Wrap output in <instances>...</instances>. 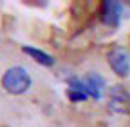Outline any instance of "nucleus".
Instances as JSON below:
<instances>
[{"label": "nucleus", "instance_id": "3", "mask_svg": "<svg viewBox=\"0 0 130 127\" xmlns=\"http://www.w3.org/2000/svg\"><path fill=\"white\" fill-rule=\"evenodd\" d=\"M107 62L110 69L116 73L118 76L125 78L130 74V58H128V53L123 49V47H112V49L108 51L107 55Z\"/></svg>", "mask_w": 130, "mask_h": 127}, {"label": "nucleus", "instance_id": "4", "mask_svg": "<svg viewBox=\"0 0 130 127\" xmlns=\"http://www.w3.org/2000/svg\"><path fill=\"white\" fill-rule=\"evenodd\" d=\"M100 18L108 27H118L119 26V18H121V4L116 2V0H105V2L101 4Z\"/></svg>", "mask_w": 130, "mask_h": 127}, {"label": "nucleus", "instance_id": "2", "mask_svg": "<svg viewBox=\"0 0 130 127\" xmlns=\"http://www.w3.org/2000/svg\"><path fill=\"white\" fill-rule=\"evenodd\" d=\"M107 105L116 115H130V93L123 85H112L108 89Z\"/></svg>", "mask_w": 130, "mask_h": 127}, {"label": "nucleus", "instance_id": "1", "mask_svg": "<svg viewBox=\"0 0 130 127\" xmlns=\"http://www.w3.org/2000/svg\"><path fill=\"white\" fill-rule=\"evenodd\" d=\"M4 89L11 94H22L31 87V76L24 67H9L2 78Z\"/></svg>", "mask_w": 130, "mask_h": 127}, {"label": "nucleus", "instance_id": "5", "mask_svg": "<svg viewBox=\"0 0 130 127\" xmlns=\"http://www.w3.org/2000/svg\"><path fill=\"white\" fill-rule=\"evenodd\" d=\"M83 87H85V93L94 96L96 100L101 96V89L105 87V80L103 76H100L98 73H90L83 78Z\"/></svg>", "mask_w": 130, "mask_h": 127}, {"label": "nucleus", "instance_id": "6", "mask_svg": "<svg viewBox=\"0 0 130 127\" xmlns=\"http://www.w3.org/2000/svg\"><path fill=\"white\" fill-rule=\"evenodd\" d=\"M22 51H24L25 55H29L31 58H35V60H36L38 64L45 66V67H51L53 64H54V58H53L51 55H47V53H43V51L36 49V47H29V45H25Z\"/></svg>", "mask_w": 130, "mask_h": 127}, {"label": "nucleus", "instance_id": "7", "mask_svg": "<svg viewBox=\"0 0 130 127\" xmlns=\"http://www.w3.org/2000/svg\"><path fill=\"white\" fill-rule=\"evenodd\" d=\"M67 96H69L71 102H83V100L89 96V94H87L85 91H79V89H69Z\"/></svg>", "mask_w": 130, "mask_h": 127}]
</instances>
